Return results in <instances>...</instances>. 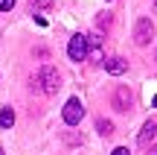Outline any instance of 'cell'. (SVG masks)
Wrapping results in <instances>:
<instances>
[{"label": "cell", "mask_w": 157, "mask_h": 155, "mask_svg": "<svg viewBox=\"0 0 157 155\" xmlns=\"http://www.w3.org/2000/svg\"><path fill=\"white\" fill-rule=\"evenodd\" d=\"M35 85L44 94H56L58 91V70L52 67V64H44V67L38 70V76H35Z\"/></svg>", "instance_id": "obj_1"}, {"label": "cell", "mask_w": 157, "mask_h": 155, "mask_svg": "<svg viewBox=\"0 0 157 155\" xmlns=\"http://www.w3.org/2000/svg\"><path fill=\"white\" fill-rule=\"evenodd\" d=\"M67 56L73 59V62H84V59L90 56V35H73L67 44Z\"/></svg>", "instance_id": "obj_2"}, {"label": "cell", "mask_w": 157, "mask_h": 155, "mask_svg": "<svg viewBox=\"0 0 157 155\" xmlns=\"http://www.w3.org/2000/svg\"><path fill=\"white\" fill-rule=\"evenodd\" d=\"M61 117H64V123H67V126H76V123H82V117H84V105H82V100H78V97H70L67 103H64Z\"/></svg>", "instance_id": "obj_3"}, {"label": "cell", "mask_w": 157, "mask_h": 155, "mask_svg": "<svg viewBox=\"0 0 157 155\" xmlns=\"http://www.w3.org/2000/svg\"><path fill=\"white\" fill-rule=\"evenodd\" d=\"M151 35H154V23L148 21V18H140V21H137V27H134V44L146 47L148 41H151Z\"/></svg>", "instance_id": "obj_4"}, {"label": "cell", "mask_w": 157, "mask_h": 155, "mask_svg": "<svg viewBox=\"0 0 157 155\" xmlns=\"http://www.w3.org/2000/svg\"><path fill=\"white\" fill-rule=\"evenodd\" d=\"M105 70H108V73H113V76H119V73L128 70V62L119 59V56H113V59H108V62H105Z\"/></svg>", "instance_id": "obj_5"}, {"label": "cell", "mask_w": 157, "mask_h": 155, "mask_svg": "<svg viewBox=\"0 0 157 155\" xmlns=\"http://www.w3.org/2000/svg\"><path fill=\"white\" fill-rule=\"evenodd\" d=\"M131 105V94L125 91V88H117V94H113V108L117 111H128Z\"/></svg>", "instance_id": "obj_6"}, {"label": "cell", "mask_w": 157, "mask_h": 155, "mask_svg": "<svg viewBox=\"0 0 157 155\" xmlns=\"http://www.w3.org/2000/svg\"><path fill=\"white\" fill-rule=\"evenodd\" d=\"M154 135H157V120H146V123H143V132H140V138H137V141L146 146L148 141L154 138Z\"/></svg>", "instance_id": "obj_7"}, {"label": "cell", "mask_w": 157, "mask_h": 155, "mask_svg": "<svg viewBox=\"0 0 157 155\" xmlns=\"http://www.w3.org/2000/svg\"><path fill=\"white\" fill-rule=\"evenodd\" d=\"M90 59L93 62H102V35H90Z\"/></svg>", "instance_id": "obj_8"}, {"label": "cell", "mask_w": 157, "mask_h": 155, "mask_svg": "<svg viewBox=\"0 0 157 155\" xmlns=\"http://www.w3.org/2000/svg\"><path fill=\"white\" fill-rule=\"evenodd\" d=\"M0 126H3V129L15 126V111H12V108H3V111H0Z\"/></svg>", "instance_id": "obj_9"}, {"label": "cell", "mask_w": 157, "mask_h": 155, "mask_svg": "<svg viewBox=\"0 0 157 155\" xmlns=\"http://www.w3.org/2000/svg\"><path fill=\"white\" fill-rule=\"evenodd\" d=\"M96 129H99V135H113V123L111 120H96Z\"/></svg>", "instance_id": "obj_10"}, {"label": "cell", "mask_w": 157, "mask_h": 155, "mask_svg": "<svg viewBox=\"0 0 157 155\" xmlns=\"http://www.w3.org/2000/svg\"><path fill=\"white\" fill-rule=\"evenodd\" d=\"M15 6V0H0V12H9Z\"/></svg>", "instance_id": "obj_11"}, {"label": "cell", "mask_w": 157, "mask_h": 155, "mask_svg": "<svg viewBox=\"0 0 157 155\" xmlns=\"http://www.w3.org/2000/svg\"><path fill=\"white\" fill-rule=\"evenodd\" d=\"M108 23H111V15H108V12H105V15H99V27H108Z\"/></svg>", "instance_id": "obj_12"}, {"label": "cell", "mask_w": 157, "mask_h": 155, "mask_svg": "<svg viewBox=\"0 0 157 155\" xmlns=\"http://www.w3.org/2000/svg\"><path fill=\"white\" fill-rule=\"evenodd\" d=\"M111 155H131V152H128V149H125V146H117V149H113Z\"/></svg>", "instance_id": "obj_13"}, {"label": "cell", "mask_w": 157, "mask_h": 155, "mask_svg": "<svg viewBox=\"0 0 157 155\" xmlns=\"http://www.w3.org/2000/svg\"><path fill=\"white\" fill-rule=\"evenodd\" d=\"M148 155H157V146H151V152H148Z\"/></svg>", "instance_id": "obj_14"}, {"label": "cell", "mask_w": 157, "mask_h": 155, "mask_svg": "<svg viewBox=\"0 0 157 155\" xmlns=\"http://www.w3.org/2000/svg\"><path fill=\"white\" fill-rule=\"evenodd\" d=\"M0 155H3V149H0Z\"/></svg>", "instance_id": "obj_15"}]
</instances>
